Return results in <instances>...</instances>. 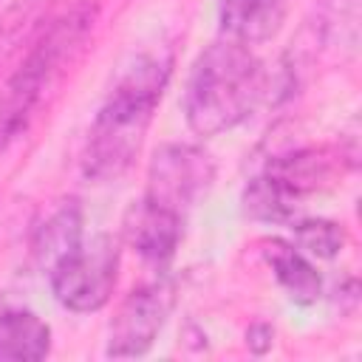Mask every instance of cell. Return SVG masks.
<instances>
[{"label": "cell", "mask_w": 362, "mask_h": 362, "mask_svg": "<svg viewBox=\"0 0 362 362\" xmlns=\"http://www.w3.org/2000/svg\"><path fill=\"white\" fill-rule=\"evenodd\" d=\"M263 257L272 266L277 283L286 288V294L294 303L311 305V303L320 300V294H322V277L317 274V269L308 263V257L300 249H294L288 243H280V240H272V243H266Z\"/></svg>", "instance_id": "9c48e42d"}, {"label": "cell", "mask_w": 362, "mask_h": 362, "mask_svg": "<svg viewBox=\"0 0 362 362\" xmlns=\"http://www.w3.org/2000/svg\"><path fill=\"white\" fill-rule=\"evenodd\" d=\"M297 195H291L272 173L257 175L255 181H249L246 192H243V212L255 221H266V223H280L288 221L297 209Z\"/></svg>", "instance_id": "8fae6325"}, {"label": "cell", "mask_w": 362, "mask_h": 362, "mask_svg": "<svg viewBox=\"0 0 362 362\" xmlns=\"http://www.w3.org/2000/svg\"><path fill=\"white\" fill-rule=\"evenodd\" d=\"M215 164L195 144H164L153 153L147 170V201L187 212L212 184Z\"/></svg>", "instance_id": "277c9868"}, {"label": "cell", "mask_w": 362, "mask_h": 362, "mask_svg": "<svg viewBox=\"0 0 362 362\" xmlns=\"http://www.w3.org/2000/svg\"><path fill=\"white\" fill-rule=\"evenodd\" d=\"M283 0H221V31L226 40L255 45L269 40L283 23Z\"/></svg>", "instance_id": "52a82bcc"}, {"label": "cell", "mask_w": 362, "mask_h": 362, "mask_svg": "<svg viewBox=\"0 0 362 362\" xmlns=\"http://www.w3.org/2000/svg\"><path fill=\"white\" fill-rule=\"evenodd\" d=\"M266 76L260 59L235 40L212 42L192 65L184 116L198 136H218L240 124L263 99Z\"/></svg>", "instance_id": "7a4b0ae2"}, {"label": "cell", "mask_w": 362, "mask_h": 362, "mask_svg": "<svg viewBox=\"0 0 362 362\" xmlns=\"http://www.w3.org/2000/svg\"><path fill=\"white\" fill-rule=\"evenodd\" d=\"M82 243V209L76 201H65L40 229L34 238V257L40 269H51L68 252Z\"/></svg>", "instance_id": "30bf717a"}, {"label": "cell", "mask_w": 362, "mask_h": 362, "mask_svg": "<svg viewBox=\"0 0 362 362\" xmlns=\"http://www.w3.org/2000/svg\"><path fill=\"white\" fill-rule=\"evenodd\" d=\"M51 351V328L25 308L0 311V359L37 362Z\"/></svg>", "instance_id": "ba28073f"}, {"label": "cell", "mask_w": 362, "mask_h": 362, "mask_svg": "<svg viewBox=\"0 0 362 362\" xmlns=\"http://www.w3.org/2000/svg\"><path fill=\"white\" fill-rule=\"evenodd\" d=\"M272 339H274V331H272V325H266V322H257V325H252V328L246 331V342H249V348H252L255 354L269 351V348H272Z\"/></svg>", "instance_id": "4fadbf2b"}, {"label": "cell", "mask_w": 362, "mask_h": 362, "mask_svg": "<svg viewBox=\"0 0 362 362\" xmlns=\"http://www.w3.org/2000/svg\"><path fill=\"white\" fill-rule=\"evenodd\" d=\"M173 305H175V286L170 280H156L130 291L110 322L107 356L127 359L147 354L156 337L161 334Z\"/></svg>", "instance_id": "5b68a950"}, {"label": "cell", "mask_w": 362, "mask_h": 362, "mask_svg": "<svg viewBox=\"0 0 362 362\" xmlns=\"http://www.w3.org/2000/svg\"><path fill=\"white\" fill-rule=\"evenodd\" d=\"M119 249L107 235L93 238L90 243H79L62 260L48 269L51 291L59 305L76 314L99 311L116 286Z\"/></svg>", "instance_id": "3957f363"}, {"label": "cell", "mask_w": 362, "mask_h": 362, "mask_svg": "<svg viewBox=\"0 0 362 362\" xmlns=\"http://www.w3.org/2000/svg\"><path fill=\"white\" fill-rule=\"evenodd\" d=\"M300 252H308L314 257L331 260L334 255H339V249L345 246V232L339 223L334 221H322V218H311V221H300L294 226Z\"/></svg>", "instance_id": "7c38bea8"}, {"label": "cell", "mask_w": 362, "mask_h": 362, "mask_svg": "<svg viewBox=\"0 0 362 362\" xmlns=\"http://www.w3.org/2000/svg\"><path fill=\"white\" fill-rule=\"evenodd\" d=\"M170 68L167 54H139L119 71L88 133L82 173L90 181H116L130 170L167 88Z\"/></svg>", "instance_id": "6da1fadb"}, {"label": "cell", "mask_w": 362, "mask_h": 362, "mask_svg": "<svg viewBox=\"0 0 362 362\" xmlns=\"http://www.w3.org/2000/svg\"><path fill=\"white\" fill-rule=\"evenodd\" d=\"M181 223L184 215L175 209H167L161 204H153L141 198L139 204L130 206L124 218V238L127 243L153 263H164L175 255L178 240H181Z\"/></svg>", "instance_id": "8992f818"}]
</instances>
